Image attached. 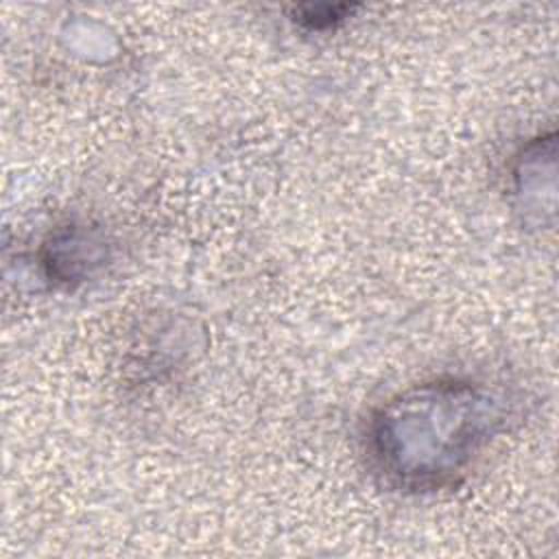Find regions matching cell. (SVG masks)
Masks as SVG:
<instances>
[{
	"mask_svg": "<svg viewBox=\"0 0 559 559\" xmlns=\"http://www.w3.org/2000/svg\"><path fill=\"white\" fill-rule=\"evenodd\" d=\"M496 419L487 411V400L467 384L424 386L415 393L400 395L378 419L376 435H404V441L376 443V454L395 445L419 439L415 448L389 476L402 480L404 472L417 456L426 452L413 478V487H439L456 476L478 448L491 435L489 424Z\"/></svg>",
	"mask_w": 559,
	"mask_h": 559,
	"instance_id": "obj_1",
	"label": "cell"
}]
</instances>
